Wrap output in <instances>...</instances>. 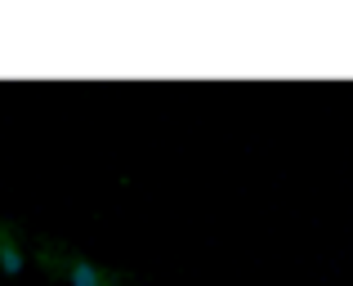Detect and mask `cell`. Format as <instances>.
<instances>
[{
  "label": "cell",
  "mask_w": 353,
  "mask_h": 286,
  "mask_svg": "<svg viewBox=\"0 0 353 286\" xmlns=\"http://www.w3.org/2000/svg\"><path fill=\"white\" fill-rule=\"evenodd\" d=\"M68 278H72V286H103L99 269H94V264H85V260H77V264H72V273H68Z\"/></svg>",
  "instance_id": "6da1fadb"
},
{
  "label": "cell",
  "mask_w": 353,
  "mask_h": 286,
  "mask_svg": "<svg viewBox=\"0 0 353 286\" xmlns=\"http://www.w3.org/2000/svg\"><path fill=\"white\" fill-rule=\"evenodd\" d=\"M0 269H5V273H23V255H18V246L0 242Z\"/></svg>",
  "instance_id": "7a4b0ae2"
}]
</instances>
